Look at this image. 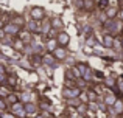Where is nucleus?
I'll use <instances>...</instances> for the list:
<instances>
[{
  "label": "nucleus",
  "instance_id": "nucleus-1",
  "mask_svg": "<svg viewBox=\"0 0 123 118\" xmlns=\"http://www.w3.org/2000/svg\"><path fill=\"white\" fill-rule=\"evenodd\" d=\"M83 93V90L80 87H76V85H73V87H64L62 89V96L66 98V100H72V98H80Z\"/></svg>",
  "mask_w": 123,
  "mask_h": 118
},
{
  "label": "nucleus",
  "instance_id": "nucleus-33",
  "mask_svg": "<svg viewBox=\"0 0 123 118\" xmlns=\"http://www.w3.org/2000/svg\"><path fill=\"white\" fill-rule=\"evenodd\" d=\"M0 73H6V68H5V65H3L2 62H0Z\"/></svg>",
  "mask_w": 123,
  "mask_h": 118
},
{
  "label": "nucleus",
  "instance_id": "nucleus-36",
  "mask_svg": "<svg viewBox=\"0 0 123 118\" xmlns=\"http://www.w3.org/2000/svg\"><path fill=\"white\" fill-rule=\"evenodd\" d=\"M120 42H122V50H123V39H122V40H120Z\"/></svg>",
  "mask_w": 123,
  "mask_h": 118
},
{
  "label": "nucleus",
  "instance_id": "nucleus-16",
  "mask_svg": "<svg viewBox=\"0 0 123 118\" xmlns=\"http://www.w3.org/2000/svg\"><path fill=\"white\" fill-rule=\"evenodd\" d=\"M50 30H53L51 28V22L50 20H42V27H41V34H50Z\"/></svg>",
  "mask_w": 123,
  "mask_h": 118
},
{
  "label": "nucleus",
  "instance_id": "nucleus-37",
  "mask_svg": "<svg viewBox=\"0 0 123 118\" xmlns=\"http://www.w3.org/2000/svg\"><path fill=\"white\" fill-rule=\"evenodd\" d=\"M118 2H120V5H123V0H118Z\"/></svg>",
  "mask_w": 123,
  "mask_h": 118
},
{
  "label": "nucleus",
  "instance_id": "nucleus-22",
  "mask_svg": "<svg viewBox=\"0 0 123 118\" xmlns=\"http://www.w3.org/2000/svg\"><path fill=\"white\" fill-rule=\"evenodd\" d=\"M86 93H87V101H89V103H92V101H97V100H98V93H97L95 90H87Z\"/></svg>",
  "mask_w": 123,
  "mask_h": 118
},
{
  "label": "nucleus",
  "instance_id": "nucleus-20",
  "mask_svg": "<svg viewBox=\"0 0 123 118\" xmlns=\"http://www.w3.org/2000/svg\"><path fill=\"white\" fill-rule=\"evenodd\" d=\"M19 100H20L24 104L30 103V101H31V93H30V92H22V93L19 95Z\"/></svg>",
  "mask_w": 123,
  "mask_h": 118
},
{
  "label": "nucleus",
  "instance_id": "nucleus-3",
  "mask_svg": "<svg viewBox=\"0 0 123 118\" xmlns=\"http://www.w3.org/2000/svg\"><path fill=\"white\" fill-rule=\"evenodd\" d=\"M3 31H5L6 36H12V37H16V36H19V34H20L22 28L19 27V25L12 23V22H8V23L3 25Z\"/></svg>",
  "mask_w": 123,
  "mask_h": 118
},
{
  "label": "nucleus",
  "instance_id": "nucleus-31",
  "mask_svg": "<svg viewBox=\"0 0 123 118\" xmlns=\"http://www.w3.org/2000/svg\"><path fill=\"white\" fill-rule=\"evenodd\" d=\"M98 6H100V8H103V9H106L109 6V2H108V0H100V2H98Z\"/></svg>",
  "mask_w": 123,
  "mask_h": 118
},
{
  "label": "nucleus",
  "instance_id": "nucleus-15",
  "mask_svg": "<svg viewBox=\"0 0 123 118\" xmlns=\"http://www.w3.org/2000/svg\"><path fill=\"white\" fill-rule=\"evenodd\" d=\"M115 101H117L115 95H112V93H106V95H105V100H103V103H105L108 107H112V106L115 104Z\"/></svg>",
  "mask_w": 123,
  "mask_h": 118
},
{
  "label": "nucleus",
  "instance_id": "nucleus-34",
  "mask_svg": "<svg viewBox=\"0 0 123 118\" xmlns=\"http://www.w3.org/2000/svg\"><path fill=\"white\" fill-rule=\"evenodd\" d=\"M118 19H120V20L123 22V8L120 9V12H118Z\"/></svg>",
  "mask_w": 123,
  "mask_h": 118
},
{
  "label": "nucleus",
  "instance_id": "nucleus-13",
  "mask_svg": "<svg viewBox=\"0 0 123 118\" xmlns=\"http://www.w3.org/2000/svg\"><path fill=\"white\" fill-rule=\"evenodd\" d=\"M50 22H51V28H53V30H56V31H62V28H64V22H62V19H61V17H53Z\"/></svg>",
  "mask_w": 123,
  "mask_h": 118
},
{
  "label": "nucleus",
  "instance_id": "nucleus-8",
  "mask_svg": "<svg viewBox=\"0 0 123 118\" xmlns=\"http://www.w3.org/2000/svg\"><path fill=\"white\" fill-rule=\"evenodd\" d=\"M51 53H53V56H55L56 61H64L67 58V55H69V53H67V47H58V48Z\"/></svg>",
  "mask_w": 123,
  "mask_h": 118
},
{
  "label": "nucleus",
  "instance_id": "nucleus-27",
  "mask_svg": "<svg viewBox=\"0 0 123 118\" xmlns=\"http://www.w3.org/2000/svg\"><path fill=\"white\" fill-rule=\"evenodd\" d=\"M76 67H78V70L81 72V75H84V73H86V70L89 68V65H87V64H84V62H78V64H76Z\"/></svg>",
  "mask_w": 123,
  "mask_h": 118
},
{
  "label": "nucleus",
  "instance_id": "nucleus-32",
  "mask_svg": "<svg viewBox=\"0 0 123 118\" xmlns=\"http://www.w3.org/2000/svg\"><path fill=\"white\" fill-rule=\"evenodd\" d=\"M3 118H16V115L9 112V113H5V115H3Z\"/></svg>",
  "mask_w": 123,
  "mask_h": 118
},
{
  "label": "nucleus",
  "instance_id": "nucleus-35",
  "mask_svg": "<svg viewBox=\"0 0 123 118\" xmlns=\"http://www.w3.org/2000/svg\"><path fill=\"white\" fill-rule=\"evenodd\" d=\"M34 118H45V117L42 115V113H37V115H34Z\"/></svg>",
  "mask_w": 123,
  "mask_h": 118
},
{
  "label": "nucleus",
  "instance_id": "nucleus-2",
  "mask_svg": "<svg viewBox=\"0 0 123 118\" xmlns=\"http://www.w3.org/2000/svg\"><path fill=\"white\" fill-rule=\"evenodd\" d=\"M9 110H11V113H14L16 118H25L27 117V112H25V104L22 103V101H17V103L11 104L9 106Z\"/></svg>",
  "mask_w": 123,
  "mask_h": 118
},
{
  "label": "nucleus",
  "instance_id": "nucleus-10",
  "mask_svg": "<svg viewBox=\"0 0 123 118\" xmlns=\"http://www.w3.org/2000/svg\"><path fill=\"white\" fill-rule=\"evenodd\" d=\"M37 110H39V104L33 103V101L25 103V112H27V115H37Z\"/></svg>",
  "mask_w": 123,
  "mask_h": 118
},
{
  "label": "nucleus",
  "instance_id": "nucleus-17",
  "mask_svg": "<svg viewBox=\"0 0 123 118\" xmlns=\"http://www.w3.org/2000/svg\"><path fill=\"white\" fill-rule=\"evenodd\" d=\"M103 82H105V85L108 89H112V87H115V84H117V79H114L112 76H106V78L103 79Z\"/></svg>",
  "mask_w": 123,
  "mask_h": 118
},
{
  "label": "nucleus",
  "instance_id": "nucleus-24",
  "mask_svg": "<svg viewBox=\"0 0 123 118\" xmlns=\"http://www.w3.org/2000/svg\"><path fill=\"white\" fill-rule=\"evenodd\" d=\"M67 104L70 107H78L80 104H83V101H81V98H72V100H67Z\"/></svg>",
  "mask_w": 123,
  "mask_h": 118
},
{
  "label": "nucleus",
  "instance_id": "nucleus-5",
  "mask_svg": "<svg viewBox=\"0 0 123 118\" xmlns=\"http://www.w3.org/2000/svg\"><path fill=\"white\" fill-rule=\"evenodd\" d=\"M41 27H42V22L39 20H33V19H30V20L27 22V25H25V28H27V31H30L31 34H41Z\"/></svg>",
  "mask_w": 123,
  "mask_h": 118
},
{
  "label": "nucleus",
  "instance_id": "nucleus-25",
  "mask_svg": "<svg viewBox=\"0 0 123 118\" xmlns=\"http://www.w3.org/2000/svg\"><path fill=\"white\" fill-rule=\"evenodd\" d=\"M95 8V2L93 0H84V9L86 11H92Z\"/></svg>",
  "mask_w": 123,
  "mask_h": 118
},
{
  "label": "nucleus",
  "instance_id": "nucleus-29",
  "mask_svg": "<svg viewBox=\"0 0 123 118\" xmlns=\"http://www.w3.org/2000/svg\"><path fill=\"white\" fill-rule=\"evenodd\" d=\"M6 82H8V85L11 87V85H14L16 82H17V78H16V76H6Z\"/></svg>",
  "mask_w": 123,
  "mask_h": 118
},
{
  "label": "nucleus",
  "instance_id": "nucleus-6",
  "mask_svg": "<svg viewBox=\"0 0 123 118\" xmlns=\"http://www.w3.org/2000/svg\"><path fill=\"white\" fill-rule=\"evenodd\" d=\"M56 40H58V45H59V47H67V45H69V42H70L69 33H66L64 30H62V31H58Z\"/></svg>",
  "mask_w": 123,
  "mask_h": 118
},
{
  "label": "nucleus",
  "instance_id": "nucleus-14",
  "mask_svg": "<svg viewBox=\"0 0 123 118\" xmlns=\"http://www.w3.org/2000/svg\"><path fill=\"white\" fill-rule=\"evenodd\" d=\"M58 40H56V37H55V39H47V42H45V48L48 50V51H55V50L58 48Z\"/></svg>",
  "mask_w": 123,
  "mask_h": 118
},
{
  "label": "nucleus",
  "instance_id": "nucleus-19",
  "mask_svg": "<svg viewBox=\"0 0 123 118\" xmlns=\"http://www.w3.org/2000/svg\"><path fill=\"white\" fill-rule=\"evenodd\" d=\"M112 109H114V113H123V101L122 100H117V101H115V104L112 106Z\"/></svg>",
  "mask_w": 123,
  "mask_h": 118
},
{
  "label": "nucleus",
  "instance_id": "nucleus-18",
  "mask_svg": "<svg viewBox=\"0 0 123 118\" xmlns=\"http://www.w3.org/2000/svg\"><path fill=\"white\" fill-rule=\"evenodd\" d=\"M5 100H6V103H8L9 106H11V104H14V103H17V101H20V100H19V95L12 93V92H11V93H9L6 98H5Z\"/></svg>",
  "mask_w": 123,
  "mask_h": 118
},
{
  "label": "nucleus",
  "instance_id": "nucleus-4",
  "mask_svg": "<svg viewBox=\"0 0 123 118\" xmlns=\"http://www.w3.org/2000/svg\"><path fill=\"white\" fill-rule=\"evenodd\" d=\"M30 19L42 22L45 19V9L42 8V6H33V8L30 9Z\"/></svg>",
  "mask_w": 123,
  "mask_h": 118
},
{
  "label": "nucleus",
  "instance_id": "nucleus-11",
  "mask_svg": "<svg viewBox=\"0 0 123 118\" xmlns=\"http://www.w3.org/2000/svg\"><path fill=\"white\" fill-rule=\"evenodd\" d=\"M118 12H120V9H118L117 6H111V5L105 9V14H106V17H108V19H117L118 17Z\"/></svg>",
  "mask_w": 123,
  "mask_h": 118
},
{
  "label": "nucleus",
  "instance_id": "nucleus-30",
  "mask_svg": "<svg viewBox=\"0 0 123 118\" xmlns=\"http://www.w3.org/2000/svg\"><path fill=\"white\" fill-rule=\"evenodd\" d=\"M6 106H8L6 100H5V98H2V96H0V110H5V109H6Z\"/></svg>",
  "mask_w": 123,
  "mask_h": 118
},
{
  "label": "nucleus",
  "instance_id": "nucleus-26",
  "mask_svg": "<svg viewBox=\"0 0 123 118\" xmlns=\"http://www.w3.org/2000/svg\"><path fill=\"white\" fill-rule=\"evenodd\" d=\"M9 93H11V90H9L8 85H2V87H0V96L2 98H6Z\"/></svg>",
  "mask_w": 123,
  "mask_h": 118
},
{
  "label": "nucleus",
  "instance_id": "nucleus-12",
  "mask_svg": "<svg viewBox=\"0 0 123 118\" xmlns=\"http://www.w3.org/2000/svg\"><path fill=\"white\" fill-rule=\"evenodd\" d=\"M25 47H27V44H25L20 37H16V39L12 40V48H14L16 51H25Z\"/></svg>",
  "mask_w": 123,
  "mask_h": 118
},
{
  "label": "nucleus",
  "instance_id": "nucleus-9",
  "mask_svg": "<svg viewBox=\"0 0 123 118\" xmlns=\"http://www.w3.org/2000/svg\"><path fill=\"white\" fill-rule=\"evenodd\" d=\"M101 42H103V45H105L106 48H114V44H115V36H112V34L106 33L105 36L101 37Z\"/></svg>",
  "mask_w": 123,
  "mask_h": 118
},
{
  "label": "nucleus",
  "instance_id": "nucleus-7",
  "mask_svg": "<svg viewBox=\"0 0 123 118\" xmlns=\"http://www.w3.org/2000/svg\"><path fill=\"white\" fill-rule=\"evenodd\" d=\"M42 64L47 65V67H55L56 65V59H55L53 53H50V51L44 53V55H42Z\"/></svg>",
  "mask_w": 123,
  "mask_h": 118
},
{
  "label": "nucleus",
  "instance_id": "nucleus-21",
  "mask_svg": "<svg viewBox=\"0 0 123 118\" xmlns=\"http://www.w3.org/2000/svg\"><path fill=\"white\" fill-rule=\"evenodd\" d=\"M11 22H12V23H16V25H19L20 28L27 25V23H25V19L22 17V16H16V17H12V19H11Z\"/></svg>",
  "mask_w": 123,
  "mask_h": 118
},
{
  "label": "nucleus",
  "instance_id": "nucleus-28",
  "mask_svg": "<svg viewBox=\"0 0 123 118\" xmlns=\"http://www.w3.org/2000/svg\"><path fill=\"white\" fill-rule=\"evenodd\" d=\"M115 87L118 89V92H120V93H123V76H118V79H117V84H115Z\"/></svg>",
  "mask_w": 123,
  "mask_h": 118
},
{
  "label": "nucleus",
  "instance_id": "nucleus-23",
  "mask_svg": "<svg viewBox=\"0 0 123 118\" xmlns=\"http://www.w3.org/2000/svg\"><path fill=\"white\" fill-rule=\"evenodd\" d=\"M83 79H84V81H87V82H90V81L93 79V70L90 68V67L86 70V73L83 75Z\"/></svg>",
  "mask_w": 123,
  "mask_h": 118
}]
</instances>
